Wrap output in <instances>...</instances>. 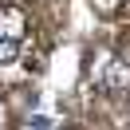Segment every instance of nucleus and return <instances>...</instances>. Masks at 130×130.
I'll list each match as a JSON object with an SVG mask.
<instances>
[{"instance_id":"nucleus-1","label":"nucleus","mask_w":130,"mask_h":130,"mask_svg":"<svg viewBox=\"0 0 130 130\" xmlns=\"http://www.w3.org/2000/svg\"><path fill=\"white\" fill-rule=\"evenodd\" d=\"M99 87L110 91V95H130V67H126V59H110L103 67V75H99Z\"/></svg>"},{"instance_id":"nucleus-2","label":"nucleus","mask_w":130,"mask_h":130,"mask_svg":"<svg viewBox=\"0 0 130 130\" xmlns=\"http://www.w3.org/2000/svg\"><path fill=\"white\" fill-rule=\"evenodd\" d=\"M20 36H8V32H0V67H8V63H16L20 59Z\"/></svg>"}]
</instances>
